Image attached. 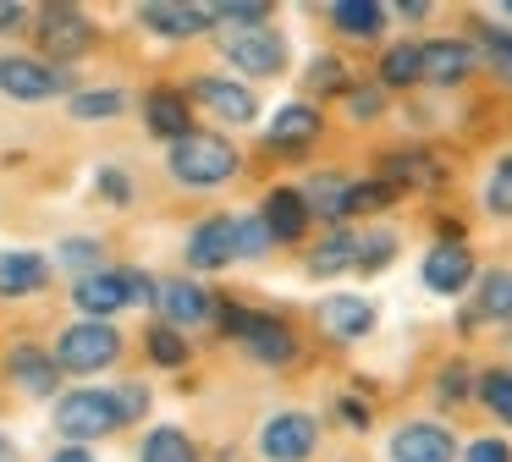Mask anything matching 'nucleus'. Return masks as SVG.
Segmentation results:
<instances>
[{
	"mask_svg": "<svg viewBox=\"0 0 512 462\" xmlns=\"http://www.w3.org/2000/svg\"><path fill=\"white\" fill-rule=\"evenodd\" d=\"M237 171V149L215 132H188V138L171 143V176L188 187H215Z\"/></svg>",
	"mask_w": 512,
	"mask_h": 462,
	"instance_id": "f257e3e1",
	"label": "nucleus"
},
{
	"mask_svg": "<svg viewBox=\"0 0 512 462\" xmlns=\"http://www.w3.org/2000/svg\"><path fill=\"white\" fill-rule=\"evenodd\" d=\"M116 352H122V336H116L105 319H78V325L61 330V341H56V369L94 374V369H105V363H116Z\"/></svg>",
	"mask_w": 512,
	"mask_h": 462,
	"instance_id": "f03ea898",
	"label": "nucleus"
},
{
	"mask_svg": "<svg viewBox=\"0 0 512 462\" xmlns=\"http://www.w3.org/2000/svg\"><path fill=\"white\" fill-rule=\"evenodd\" d=\"M116 424H122V407H116L111 391H72V396H61V407H56V429L67 440H78V446L111 435Z\"/></svg>",
	"mask_w": 512,
	"mask_h": 462,
	"instance_id": "7ed1b4c3",
	"label": "nucleus"
},
{
	"mask_svg": "<svg viewBox=\"0 0 512 462\" xmlns=\"http://www.w3.org/2000/svg\"><path fill=\"white\" fill-rule=\"evenodd\" d=\"M226 61L243 66L248 77H276L287 66V39L276 28H243L226 39Z\"/></svg>",
	"mask_w": 512,
	"mask_h": 462,
	"instance_id": "20e7f679",
	"label": "nucleus"
},
{
	"mask_svg": "<svg viewBox=\"0 0 512 462\" xmlns=\"http://www.w3.org/2000/svg\"><path fill=\"white\" fill-rule=\"evenodd\" d=\"M314 440H320V424L309 413H276L265 424V435H259V451L270 462H303L314 451Z\"/></svg>",
	"mask_w": 512,
	"mask_h": 462,
	"instance_id": "39448f33",
	"label": "nucleus"
},
{
	"mask_svg": "<svg viewBox=\"0 0 512 462\" xmlns=\"http://www.w3.org/2000/svg\"><path fill=\"white\" fill-rule=\"evenodd\" d=\"M237 259V220L232 215H215V220H199L188 237V264L193 270H221V264Z\"/></svg>",
	"mask_w": 512,
	"mask_h": 462,
	"instance_id": "423d86ee",
	"label": "nucleus"
},
{
	"mask_svg": "<svg viewBox=\"0 0 512 462\" xmlns=\"http://www.w3.org/2000/svg\"><path fill=\"white\" fill-rule=\"evenodd\" d=\"M94 44V28L83 11H45L39 17V50L56 55V61H72V55H83Z\"/></svg>",
	"mask_w": 512,
	"mask_h": 462,
	"instance_id": "0eeeda50",
	"label": "nucleus"
},
{
	"mask_svg": "<svg viewBox=\"0 0 512 462\" xmlns=\"http://www.w3.org/2000/svg\"><path fill=\"white\" fill-rule=\"evenodd\" d=\"M391 457L397 462H452L457 440H452V429H441V424H408V429L391 435Z\"/></svg>",
	"mask_w": 512,
	"mask_h": 462,
	"instance_id": "6e6552de",
	"label": "nucleus"
},
{
	"mask_svg": "<svg viewBox=\"0 0 512 462\" xmlns=\"http://www.w3.org/2000/svg\"><path fill=\"white\" fill-rule=\"evenodd\" d=\"M474 281V259H468L463 242H435L430 253H424V286L441 297L463 292V286Z\"/></svg>",
	"mask_w": 512,
	"mask_h": 462,
	"instance_id": "1a4fd4ad",
	"label": "nucleus"
},
{
	"mask_svg": "<svg viewBox=\"0 0 512 462\" xmlns=\"http://www.w3.org/2000/svg\"><path fill=\"white\" fill-rule=\"evenodd\" d=\"M0 88L12 99H50V94H61V72L28 61V55H6L0 61Z\"/></svg>",
	"mask_w": 512,
	"mask_h": 462,
	"instance_id": "9d476101",
	"label": "nucleus"
},
{
	"mask_svg": "<svg viewBox=\"0 0 512 462\" xmlns=\"http://www.w3.org/2000/svg\"><path fill=\"white\" fill-rule=\"evenodd\" d=\"M265 231L270 242H298L303 231H309V198L298 193V187H276V193L265 198Z\"/></svg>",
	"mask_w": 512,
	"mask_h": 462,
	"instance_id": "9b49d317",
	"label": "nucleus"
},
{
	"mask_svg": "<svg viewBox=\"0 0 512 462\" xmlns=\"http://www.w3.org/2000/svg\"><path fill=\"white\" fill-rule=\"evenodd\" d=\"M419 66H424V77H435V83H463V77L479 66V55H474V44L435 39V44H419Z\"/></svg>",
	"mask_w": 512,
	"mask_h": 462,
	"instance_id": "f8f14e48",
	"label": "nucleus"
},
{
	"mask_svg": "<svg viewBox=\"0 0 512 462\" xmlns=\"http://www.w3.org/2000/svg\"><path fill=\"white\" fill-rule=\"evenodd\" d=\"M320 325L331 330L336 341H358L375 330V303H364V297H325L320 303Z\"/></svg>",
	"mask_w": 512,
	"mask_h": 462,
	"instance_id": "ddd939ff",
	"label": "nucleus"
},
{
	"mask_svg": "<svg viewBox=\"0 0 512 462\" xmlns=\"http://www.w3.org/2000/svg\"><path fill=\"white\" fill-rule=\"evenodd\" d=\"M193 94H199L204 110H215L221 121H254V94H248L243 83H226V77H199L193 83Z\"/></svg>",
	"mask_w": 512,
	"mask_h": 462,
	"instance_id": "4468645a",
	"label": "nucleus"
},
{
	"mask_svg": "<svg viewBox=\"0 0 512 462\" xmlns=\"http://www.w3.org/2000/svg\"><path fill=\"white\" fill-rule=\"evenodd\" d=\"M314 138H320V110H309V105H287V110H276V121H270V149L303 154Z\"/></svg>",
	"mask_w": 512,
	"mask_h": 462,
	"instance_id": "2eb2a0df",
	"label": "nucleus"
},
{
	"mask_svg": "<svg viewBox=\"0 0 512 462\" xmlns=\"http://www.w3.org/2000/svg\"><path fill=\"white\" fill-rule=\"evenodd\" d=\"M155 297H160V308L171 314V325H204V319L215 314V303L204 297V286H193V281H166Z\"/></svg>",
	"mask_w": 512,
	"mask_h": 462,
	"instance_id": "dca6fc26",
	"label": "nucleus"
},
{
	"mask_svg": "<svg viewBox=\"0 0 512 462\" xmlns=\"http://www.w3.org/2000/svg\"><path fill=\"white\" fill-rule=\"evenodd\" d=\"M6 369H12V380L23 385L28 396H50L56 391V358H50V352H39V347H17L12 358H6Z\"/></svg>",
	"mask_w": 512,
	"mask_h": 462,
	"instance_id": "f3484780",
	"label": "nucleus"
},
{
	"mask_svg": "<svg viewBox=\"0 0 512 462\" xmlns=\"http://www.w3.org/2000/svg\"><path fill=\"white\" fill-rule=\"evenodd\" d=\"M243 341H248V352H254L259 363H287L292 352H298V341H292V330L281 325V319H248V330H243Z\"/></svg>",
	"mask_w": 512,
	"mask_h": 462,
	"instance_id": "a211bd4d",
	"label": "nucleus"
},
{
	"mask_svg": "<svg viewBox=\"0 0 512 462\" xmlns=\"http://www.w3.org/2000/svg\"><path fill=\"white\" fill-rule=\"evenodd\" d=\"M45 259L39 253H0V292L6 297H28V292H45Z\"/></svg>",
	"mask_w": 512,
	"mask_h": 462,
	"instance_id": "6ab92c4d",
	"label": "nucleus"
},
{
	"mask_svg": "<svg viewBox=\"0 0 512 462\" xmlns=\"http://www.w3.org/2000/svg\"><path fill=\"white\" fill-rule=\"evenodd\" d=\"M72 303H78V314L105 319V314L122 308V281H116V275H83V281L72 286Z\"/></svg>",
	"mask_w": 512,
	"mask_h": 462,
	"instance_id": "aec40b11",
	"label": "nucleus"
},
{
	"mask_svg": "<svg viewBox=\"0 0 512 462\" xmlns=\"http://www.w3.org/2000/svg\"><path fill=\"white\" fill-rule=\"evenodd\" d=\"M149 127L160 132V138H188V105H182V94L177 88H155V94H149Z\"/></svg>",
	"mask_w": 512,
	"mask_h": 462,
	"instance_id": "412c9836",
	"label": "nucleus"
},
{
	"mask_svg": "<svg viewBox=\"0 0 512 462\" xmlns=\"http://www.w3.org/2000/svg\"><path fill=\"white\" fill-rule=\"evenodd\" d=\"M144 22L155 33H171V39H188L210 22V6H144Z\"/></svg>",
	"mask_w": 512,
	"mask_h": 462,
	"instance_id": "4be33fe9",
	"label": "nucleus"
},
{
	"mask_svg": "<svg viewBox=\"0 0 512 462\" xmlns=\"http://www.w3.org/2000/svg\"><path fill=\"white\" fill-rule=\"evenodd\" d=\"M331 22L342 33H353V39H375L380 22H386V6H375V0H336Z\"/></svg>",
	"mask_w": 512,
	"mask_h": 462,
	"instance_id": "5701e85b",
	"label": "nucleus"
},
{
	"mask_svg": "<svg viewBox=\"0 0 512 462\" xmlns=\"http://www.w3.org/2000/svg\"><path fill=\"white\" fill-rule=\"evenodd\" d=\"M386 176H391V187H402V182L408 187H435L441 182V165H435L430 154H419V149H397L386 160Z\"/></svg>",
	"mask_w": 512,
	"mask_h": 462,
	"instance_id": "b1692460",
	"label": "nucleus"
},
{
	"mask_svg": "<svg viewBox=\"0 0 512 462\" xmlns=\"http://www.w3.org/2000/svg\"><path fill=\"white\" fill-rule=\"evenodd\" d=\"M347 264H358V237H353V231H331V237L309 253V270L314 275H336V270H347Z\"/></svg>",
	"mask_w": 512,
	"mask_h": 462,
	"instance_id": "393cba45",
	"label": "nucleus"
},
{
	"mask_svg": "<svg viewBox=\"0 0 512 462\" xmlns=\"http://www.w3.org/2000/svg\"><path fill=\"white\" fill-rule=\"evenodd\" d=\"M419 77H424V66H419V44H391L386 61H380V83L408 88V83H419Z\"/></svg>",
	"mask_w": 512,
	"mask_h": 462,
	"instance_id": "a878e982",
	"label": "nucleus"
},
{
	"mask_svg": "<svg viewBox=\"0 0 512 462\" xmlns=\"http://www.w3.org/2000/svg\"><path fill=\"white\" fill-rule=\"evenodd\" d=\"M144 462H199V451H193V440L182 429H155L144 440Z\"/></svg>",
	"mask_w": 512,
	"mask_h": 462,
	"instance_id": "bb28decb",
	"label": "nucleus"
},
{
	"mask_svg": "<svg viewBox=\"0 0 512 462\" xmlns=\"http://www.w3.org/2000/svg\"><path fill=\"white\" fill-rule=\"evenodd\" d=\"M479 314L512 319V270H490L485 281H479Z\"/></svg>",
	"mask_w": 512,
	"mask_h": 462,
	"instance_id": "cd10ccee",
	"label": "nucleus"
},
{
	"mask_svg": "<svg viewBox=\"0 0 512 462\" xmlns=\"http://www.w3.org/2000/svg\"><path fill=\"white\" fill-rule=\"evenodd\" d=\"M116 110H127V99L116 94V88H89V94L72 99V116L78 121H105V116H116Z\"/></svg>",
	"mask_w": 512,
	"mask_h": 462,
	"instance_id": "c85d7f7f",
	"label": "nucleus"
},
{
	"mask_svg": "<svg viewBox=\"0 0 512 462\" xmlns=\"http://www.w3.org/2000/svg\"><path fill=\"white\" fill-rule=\"evenodd\" d=\"M303 198H314L309 215H314V209H320V215H347V182H342V176H314Z\"/></svg>",
	"mask_w": 512,
	"mask_h": 462,
	"instance_id": "c756f323",
	"label": "nucleus"
},
{
	"mask_svg": "<svg viewBox=\"0 0 512 462\" xmlns=\"http://www.w3.org/2000/svg\"><path fill=\"white\" fill-rule=\"evenodd\" d=\"M479 396H485L490 413L512 424V369H490L485 380H479Z\"/></svg>",
	"mask_w": 512,
	"mask_h": 462,
	"instance_id": "7c9ffc66",
	"label": "nucleus"
},
{
	"mask_svg": "<svg viewBox=\"0 0 512 462\" xmlns=\"http://www.w3.org/2000/svg\"><path fill=\"white\" fill-rule=\"evenodd\" d=\"M144 341H149V358H155L160 369H177V363L188 358V347H182V336H177L171 325H149Z\"/></svg>",
	"mask_w": 512,
	"mask_h": 462,
	"instance_id": "2f4dec72",
	"label": "nucleus"
},
{
	"mask_svg": "<svg viewBox=\"0 0 512 462\" xmlns=\"http://www.w3.org/2000/svg\"><path fill=\"white\" fill-rule=\"evenodd\" d=\"M270 11L259 0H215L210 6V22H243V28H265Z\"/></svg>",
	"mask_w": 512,
	"mask_h": 462,
	"instance_id": "473e14b6",
	"label": "nucleus"
},
{
	"mask_svg": "<svg viewBox=\"0 0 512 462\" xmlns=\"http://www.w3.org/2000/svg\"><path fill=\"white\" fill-rule=\"evenodd\" d=\"M309 88L314 94H347V66L336 61V55H320V61L309 66Z\"/></svg>",
	"mask_w": 512,
	"mask_h": 462,
	"instance_id": "72a5a7b5",
	"label": "nucleus"
},
{
	"mask_svg": "<svg viewBox=\"0 0 512 462\" xmlns=\"http://www.w3.org/2000/svg\"><path fill=\"white\" fill-rule=\"evenodd\" d=\"M391 198H397L391 182H347V215H353V209H386Z\"/></svg>",
	"mask_w": 512,
	"mask_h": 462,
	"instance_id": "f704fd0d",
	"label": "nucleus"
},
{
	"mask_svg": "<svg viewBox=\"0 0 512 462\" xmlns=\"http://www.w3.org/2000/svg\"><path fill=\"white\" fill-rule=\"evenodd\" d=\"M386 259H397V237L375 231V237H358V270H380Z\"/></svg>",
	"mask_w": 512,
	"mask_h": 462,
	"instance_id": "c9c22d12",
	"label": "nucleus"
},
{
	"mask_svg": "<svg viewBox=\"0 0 512 462\" xmlns=\"http://www.w3.org/2000/svg\"><path fill=\"white\" fill-rule=\"evenodd\" d=\"M485 204L496 209V215H512V154L496 165V176L485 182Z\"/></svg>",
	"mask_w": 512,
	"mask_h": 462,
	"instance_id": "e433bc0d",
	"label": "nucleus"
},
{
	"mask_svg": "<svg viewBox=\"0 0 512 462\" xmlns=\"http://www.w3.org/2000/svg\"><path fill=\"white\" fill-rule=\"evenodd\" d=\"M270 248V231H265V220H237V259H254V253H265Z\"/></svg>",
	"mask_w": 512,
	"mask_h": 462,
	"instance_id": "4c0bfd02",
	"label": "nucleus"
},
{
	"mask_svg": "<svg viewBox=\"0 0 512 462\" xmlns=\"http://www.w3.org/2000/svg\"><path fill=\"white\" fill-rule=\"evenodd\" d=\"M479 39H485V55H490V66H496V72L512 83V33H501V28H485Z\"/></svg>",
	"mask_w": 512,
	"mask_h": 462,
	"instance_id": "58836bf2",
	"label": "nucleus"
},
{
	"mask_svg": "<svg viewBox=\"0 0 512 462\" xmlns=\"http://www.w3.org/2000/svg\"><path fill=\"white\" fill-rule=\"evenodd\" d=\"M116 281H122V303H149V297H155V281H149L144 270H122Z\"/></svg>",
	"mask_w": 512,
	"mask_h": 462,
	"instance_id": "ea45409f",
	"label": "nucleus"
},
{
	"mask_svg": "<svg viewBox=\"0 0 512 462\" xmlns=\"http://www.w3.org/2000/svg\"><path fill=\"white\" fill-rule=\"evenodd\" d=\"M468 462H512V446L507 440H474V446H468Z\"/></svg>",
	"mask_w": 512,
	"mask_h": 462,
	"instance_id": "a19ab883",
	"label": "nucleus"
},
{
	"mask_svg": "<svg viewBox=\"0 0 512 462\" xmlns=\"http://www.w3.org/2000/svg\"><path fill=\"white\" fill-rule=\"evenodd\" d=\"M347 105H353L358 121H375L380 116V94H375V88H353V94H347Z\"/></svg>",
	"mask_w": 512,
	"mask_h": 462,
	"instance_id": "79ce46f5",
	"label": "nucleus"
},
{
	"mask_svg": "<svg viewBox=\"0 0 512 462\" xmlns=\"http://www.w3.org/2000/svg\"><path fill=\"white\" fill-rule=\"evenodd\" d=\"M463 391H468V369H463V363H452V369L441 374V402H457Z\"/></svg>",
	"mask_w": 512,
	"mask_h": 462,
	"instance_id": "37998d69",
	"label": "nucleus"
},
{
	"mask_svg": "<svg viewBox=\"0 0 512 462\" xmlns=\"http://www.w3.org/2000/svg\"><path fill=\"white\" fill-rule=\"evenodd\" d=\"M100 187H105V198H111V204H127V198H133V182H127L122 171H105Z\"/></svg>",
	"mask_w": 512,
	"mask_h": 462,
	"instance_id": "c03bdc74",
	"label": "nucleus"
},
{
	"mask_svg": "<svg viewBox=\"0 0 512 462\" xmlns=\"http://www.w3.org/2000/svg\"><path fill=\"white\" fill-rule=\"evenodd\" d=\"M336 413H342V424H353V429H369V407H358V402H336Z\"/></svg>",
	"mask_w": 512,
	"mask_h": 462,
	"instance_id": "a18cd8bd",
	"label": "nucleus"
},
{
	"mask_svg": "<svg viewBox=\"0 0 512 462\" xmlns=\"http://www.w3.org/2000/svg\"><path fill=\"white\" fill-rule=\"evenodd\" d=\"M67 259L72 264H94V259H100V248H94L89 237H78V242H67Z\"/></svg>",
	"mask_w": 512,
	"mask_h": 462,
	"instance_id": "49530a36",
	"label": "nucleus"
},
{
	"mask_svg": "<svg viewBox=\"0 0 512 462\" xmlns=\"http://www.w3.org/2000/svg\"><path fill=\"white\" fill-rule=\"evenodd\" d=\"M17 22H23V6H12V0H0V33H6V28H17Z\"/></svg>",
	"mask_w": 512,
	"mask_h": 462,
	"instance_id": "de8ad7c7",
	"label": "nucleus"
},
{
	"mask_svg": "<svg viewBox=\"0 0 512 462\" xmlns=\"http://www.w3.org/2000/svg\"><path fill=\"white\" fill-rule=\"evenodd\" d=\"M50 462H94V457H89V446H67V451H56Z\"/></svg>",
	"mask_w": 512,
	"mask_h": 462,
	"instance_id": "09e8293b",
	"label": "nucleus"
},
{
	"mask_svg": "<svg viewBox=\"0 0 512 462\" xmlns=\"http://www.w3.org/2000/svg\"><path fill=\"white\" fill-rule=\"evenodd\" d=\"M0 462H12V446H6V440H0Z\"/></svg>",
	"mask_w": 512,
	"mask_h": 462,
	"instance_id": "8fccbe9b",
	"label": "nucleus"
},
{
	"mask_svg": "<svg viewBox=\"0 0 512 462\" xmlns=\"http://www.w3.org/2000/svg\"><path fill=\"white\" fill-rule=\"evenodd\" d=\"M507 17H512V0H507Z\"/></svg>",
	"mask_w": 512,
	"mask_h": 462,
	"instance_id": "3c124183",
	"label": "nucleus"
}]
</instances>
